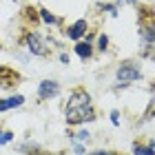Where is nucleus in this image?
Segmentation results:
<instances>
[{"instance_id":"nucleus-1","label":"nucleus","mask_w":155,"mask_h":155,"mask_svg":"<svg viewBox=\"0 0 155 155\" xmlns=\"http://www.w3.org/2000/svg\"><path fill=\"white\" fill-rule=\"evenodd\" d=\"M97 120V111L93 109V104L87 107H67L64 109V122L69 126H78L84 122H95Z\"/></svg>"},{"instance_id":"nucleus-2","label":"nucleus","mask_w":155,"mask_h":155,"mask_svg":"<svg viewBox=\"0 0 155 155\" xmlns=\"http://www.w3.org/2000/svg\"><path fill=\"white\" fill-rule=\"evenodd\" d=\"M20 45L27 47V51H29L31 55H38V58H47L49 55L47 42L42 40V36L36 33V31H25V36L20 38Z\"/></svg>"},{"instance_id":"nucleus-3","label":"nucleus","mask_w":155,"mask_h":155,"mask_svg":"<svg viewBox=\"0 0 155 155\" xmlns=\"http://www.w3.org/2000/svg\"><path fill=\"white\" fill-rule=\"evenodd\" d=\"M115 78H117V82H122V84H133V82L142 80V67H140L137 62H133V60H124L122 64L117 67Z\"/></svg>"},{"instance_id":"nucleus-4","label":"nucleus","mask_w":155,"mask_h":155,"mask_svg":"<svg viewBox=\"0 0 155 155\" xmlns=\"http://www.w3.org/2000/svg\"><path fill=\"white\" fill-rule=\"evenodd\" d=\"M60 82L55 80H42L38 84V100L40 102H47V100H53V97L60 95Z\"/></svg>"},{"instance_id":"nucleus-5","label":"nucleus","mask_w":155,"mask_h":155,"mask_svg":"<svg viewBox=\"0 0 155 155\" xmlns=\"http://www.w3.org/2000/svg\"><path fill=\"white\" fill-rule=\"evenodd\" d=\"M20 84V73L11 67H0V89H16Z\"/></svg>"},{"instance_id":"nucleus-6","label":"nucleus","mask_w":155,"mask_h":155,"mask_svg":"<svg viewBox=\"0 0 155 155\" xmlns=\"http://www.w3.org/2000/svg\"><path fill=\"white\" fill-rule=\"evenodd\" d=\"M87 104H93L91 102V93L84 87H73L71 93H69V104L67 107H87Z\"/></svg>"},{"instance_id":"nucleus-7","label":"nucleus","mask_w":155,"mask_h":155,"mask_svg":"<svg viewBox=\"0 0 155 155\" xmlns=\"http://www.w3.org/2000/svg\"><path fill=\"white\" fill-rule=\"evenodd\" d=\"M87 29H89V22H87V20H78V22H73L71 27H69V29H67V38L69 40H82L84 36H87Z\"/></svg>"},{"instance_id":"nucleus-8","label":"nucleus","mask_w":155,"mask_h":155,"mask_svg":"<svg viewBox=\"0 0 155 155\" xmlns=\"http://www.w3.org/2000/svg\"><path fill=\"white\" fill-rule=\"evenodd\" d=\"M73 51L78 53V58H80L82 62H89L91 58H93V45H91L89 40H78Z\"/></svg>"},{"instance_id":"nucleus-9","label":"nucleus","mask_w":155,"mask_h":155,"mask_svg":"<svg viewBox=\"0 0 155 155\" xmlns=\"http://www.w3.org/2000/svg\"><path fill=\"white\" fill-rule=\"evenodd\" d=\"M25 104V95H9V97H2L0 100V113H5V111H11V109H18V107H22Z\"/></svg>"},{"instance_id":"nucleus-10","label":"nucleus","mask_w":155,"mask_h":155,"mask_svg":"<svg viewBox=\"0 0 155 155\" xmlns=\"http://www.w3.org/2000/svg\"><path fill=\"white\" fill-rule=\"evenodd\" d=\"M133 153H135V155H153L155 153V149H153V137L146 144H142L140 140H135V142H133Z\"/></svg>"},{"instance_id":"nucleus-11","label":"nucleus","mask_w":155,"mask_h":155,"mask_svg":"<svg viewBox=\"0 0 155 155\" xmlns=\"http://www.w3.org/2000/svg\"><path fill=\"white\" fill-rule=\"evenodd\" d=\"M38 16H40V20H42L45 25H58V22H60V20L55 18L51 11H47V9H45V7H38Z\"/></svg>"},{"instance_id":"nucleus-12","label":"nucleus","mask_w":155,"mask_h":155,"mask_svg":"<svg viewBox=\"0 0 155 155\" xmlns=\"http://www.w3.org/2000/svg\"><path fill=\"white\" fill-rule=\"evenodd\" d=\"M97 51H100V53H104V51H107V49H109V36H107V33H100V38H97Z\"/></svg>"},{"instance_id":"nucleus-13","label":"nucleus","mask_w":155,"mask_h":155,"mask_svg":"<svg viewBox=\"0 0 155 155\" xmlns=\"http://www.w3.org/2000/svg\"><path fill=\"white\" fill-rule=\"evenodd\" d=\"M11 140H13V131H2V129H0V146L9 144Z\"/></svg>"},{"instance_id":"nucleus-14","label":"nucleus","mask_w":155,"mask_h":155,"mask_svg":"<svg viewBox=\"0 0 155 155\" xmlns=\"http://www.w3.org/2000/svg\"><path fill=\"white\" fill-rule=\"evenodd\" d=\"M71 137L78 140V142H89V140H91V133H89V131H78V133H73Z\"/></svg>"},{"instance_id":"nucleus-15","label":"nucleus","mask_w":155,"mask_h":155,"mask_svg":"<svg viewBox=\"0 0 155 155\" xmlns=\"http://www.w3.org/2000/svg\"><path fill=\"white\" fill-rule=\"evenodd\" d=\"M102 9L109 11L111 16H117V7H115V5H102Z\"/></svg>"},{"instance_id":"nucleus-16","label":"nucleus","mask_w":155,"mask_h":155,"mask_svg":"<svg viewBox=\"0 0 155 155\" xmlns=\"http://www.w3.org/2000/svg\"><path fill=\"white\" fill-rule=\"evenodd\" d=\"M89 155H122V153H117V151H93Z\"/></svg>"},{"instance_id":"nucleus-17","label":"nucleus","mask_w":155,"mask_h":155,"mask_svg":"<svg viewBox=\"0 0 155 155\" xmlns=\"http://www.w3.org/2000/svg\"><path fill=\"white\" fill-rule=\"evenodd\" d=\"M111 122H113L115 126L120 124V113H117V111H111Z\"/></svg>"},{"instance_id":"nucleus-18","label":"nucleus","mask_w":155,"mask_h":155,"mask_svg":"<svg viewBox=\"0 0 155 155\" xmlns=\"http://www.w3.org/2000/svg\"><path fill=\"white\" fill-rule=\"evenodd\" d=\"M60 62H62V64H71V58H69V53H60Z\"/></svg>"},{"instance_id":"nucleus-19","label":"nucleus","mask_w":155,"mask_h":155,"mask_svg":"<svg viewBox=\"0 0 155 155\" xmlns=\"http://www.w3.org/2000/svg\"><path fill=\"white\" fill-rule=\"evenodd\" d=\"M73 149H75V155H82V153H84V146H82L80 142H75V144H73Z\"/></svg>"},{"instance_id":"nucleus-20","label":"nucleus","mask_w":155,"mask_h":155,"mask_svg":"<svg viewBox=\"0 0 155 155\" xmlns=\"http://www.w3.org/2000/svg\"><path fill=\"white\" fill-rule=\"evenodd\" d=\"M38 155H40V153H38Z\"/></svg>"}]
</instances>
